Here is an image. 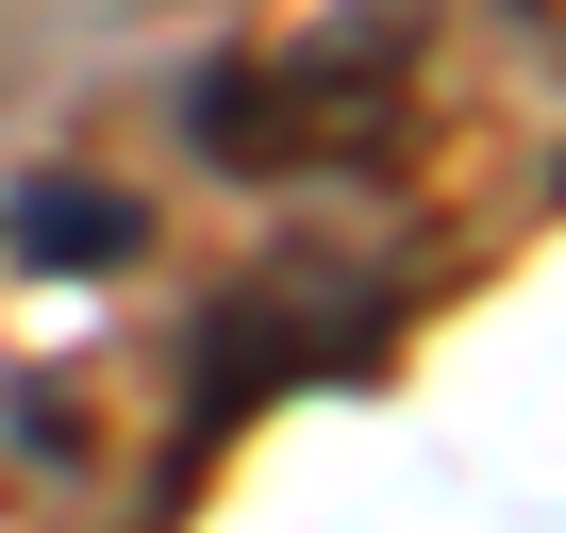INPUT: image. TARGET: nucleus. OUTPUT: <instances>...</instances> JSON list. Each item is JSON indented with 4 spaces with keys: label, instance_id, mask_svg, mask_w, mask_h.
I'll return each mask as SVG.
<instances>
[{
    "label": "nucleus",
    "instance_id": "nucleus-1",
    "mask_svg": "<svg viewBox=\"0 0 566 533\" xmlns=\"http://www.w3.org/2000/svg\"><path fill=\"white\" fill-rule=\"evenodd\" d=\"M400 51H417V0H350V18L317 34H266V51H217L184 84V134L217 167H266V184H301V167H367L400 134Z\"/></svg>",
    "mask_w": 566,
    "mask_h": 533
},
{
    "label": "nucleus",
    "instance_id": "nucleus-2",
    "mask_svg": "<svg viewBox=\"0 0 566 533\" xmlns=\"http://www.w3.org/2000/svg\"><path fill=\"white\" fill-rule=\"evenodd\" d=\"M384 334H400V301H384V284H334V266H283L266 301H217V317H200V433H233V417L283 400V384L384 367Z\"/></svg>",
    "mask_w": 566,
    "mask_h": 533
},
{
    "label": "nucleus",
    "instance_id": "nucleus-3",
    "mask_svg": "<svg viewBox=\"0 0 566 533\" xmlns=\"http://www.w3.org/2000/svg\"><path fill=\"white\" fill-rule=\"evenodd\" d=\"M0 233H18V266H67V284H101V266L150 250V200L101 184V167H34L18 200H0Z\"/></svg>",
    "mask_w": 566,
    "mask_h": 533
}]
</instances>
